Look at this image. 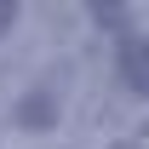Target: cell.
Instances as JSON below:
<instances>
[{"mask_svg": "<svg viewBox=\"0 0 149 149\" xmlns=\"http://www.w3.org/2000/svg\"><path fill=\"white\" fill-rule=\"evenodd\" d=\"M120 80L149 103V35H126L120 40Z\"/></svg>", "mask_w": 149, "mask_h": 149, "instance_id": "obj_1", "label": "cell"}, {"mask_svg": "<svg viewBox=\"0 0 149 149\" xmlns=\"http://www.w3.org/2000/svg\"><path fill=\"white\" fill-rule=\"evenodd\" d=\"M57 120V92L52 86H35V97L17 103V126H52Z\"/></svg>", "mask_w": 149, "mask_h": 149, "instance_id": "obj_2", "label": "cell"}, {"mask_svg": "<svg viewBox=\"0 0 149 149\" xmlns=\"http://www.w3.org/2000/svg\"><path fill=\"white\" fill-rule=\"evenodd\" d=\"M12 23H17V6H12V0H0V35H6Z\"/></svg>", "mask_w": 149, "mask_h": 149, "instance_id": "obj_3", "label": "cell"}]
</instances>
